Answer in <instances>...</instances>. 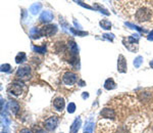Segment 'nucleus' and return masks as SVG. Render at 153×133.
Listing matches in <instances>:
<instances>
[{
  "instance_id": "obj_23",
  "label": "nucleus",
  "mask_w": 153,
  "mask_h": 133,
  "mask_svg": "<svg viewBox=\"0 0 153 133\" xmlns=\"http://www.w3.org/2000/svg\"><path fill=\"white\" fill-rule=\"evenodd\" d=\"M71 31L73 34H75V35H80V36H86L87 35V32H80V31H76L74 28H71Z\"/></svg>"
},
{
  "instance_id": "obj_28",
  "label": "nucleus",
  "mask_w": 153,
  "mask_h": 133,
  "mask_svg": "<svg viewBox=\"0 0 153 133\" xmlns=\"http://www.w3.org/2000/svg\"><path fill=\"white\" fill-rule=\"evenodd\" d=\"M147 39H148L149 41H153V30L151 31V33H150L149 35H148Z\"/></svg>"
},
{
  "instance_id": "obj_22",
  "label": "nucleus",
  "mask_w": 153,
  "mask_h": 133,
  "mask_svg": "<svg viewBox=\"0 0 153 133\" xmlns=\"http://www.w3.org/2000/svg\"><path fill=\"white\" fill-rule=\"evenodd\" d=\"M10 69H11V66L10 65H8V64H5V65H1V72H9L10 71Z\"/></svg>"
},
{
  "instance_id": "obj_27",
  "label": "nucleus",
  "mask_w": 153,
  "mask_h": 133,
  "mask_svg": "<svg viewBox=\"0 0 153 133\" xmlns=\"http://www.w3.org/2000/svg\"><path fill=\"white\" fill-rule=\"evenodd\" d=\"M76 3L78 4H80V5H82V6H84V7H87V8H92L91 6H89V5H87V4H83V2L82 1H76Z\"/></svg>"
},
{
  "instance_id": "obj_32",
  "label": "nucleus",
  "mask_w": 153,
  "mask_h": 133,
  "mask_svg": "<svg viewBox=\"0 0 153 133\" xmlns=\"http://www.w3.org/2000/svg\"><path fill=\"white\" fill-rule=\"evenodd\" d=\"M149 66H151V68L153 69V60H152V61H150V63H149Z\"/></svg>"
},
{
  "instance_id": "obj_4",
  "label": "nucleus",
  "mask_w": 153,
  "mask_h": 133,
  "mask_svg": "<svg viewBox=\"0 0 153 133\" xmlns=\"http://www.w3.org/2000/svg\"><path fill=\"white\" fill-rule=\"evenodd\" d=\"M76 80H78V76L73 72H66L62 76V82L68 86L74 85L76 82Z\"/></svg>"
},
{
  "instance_id": "obj_16",
  "label": "nucleus",
  "mask_w": 153,
  "mask_h": 133,
  "mask_svg": "<svg viewBox=\"0 0 153 133\" xmlns=\"http://www.w3.org/2000/svg\"><path fill=\"white\" fill-rule=\"evenodd\" d=\"M99 25L101 28L104 29V30H110L111 29V23L109 21H107V19H102L99 23Z\"/></svg>"
},
{
  "instance_id": "obj_29",
  "label": "nucleus",
  "mask_w": 153,
  "mask_h": 133,
  "mask_svg": "<svg viewBox=\"0 0 153 133\" xmlns=\"http://www.w3.org/2000/svg\"><path fill=\"white\" fill-rule=\"evenodd\" d=\"M19 133H32V131L29 129H27V128H25V129H22L21 131H19Z\"/></svg>"
},
{
  "instance_id": "obj_24",
  "label": "nucleus",
  "mask_w": 153,
  "mask_h": 133,
  "mask_svg": "<svg viewBox=\"0 0 153 133\" xmlns=\"http://www.w3.org/2000/svg\"><path fill=\"white\" fill-rule=\"evenodd\" d=\"M126 26L131 27V29H135V30H138V31H140V32H146V30H143V29H140L139 27L135 26V25H133V24H130V23H126Z\"/></svg>"
},
{
  "instance_id": "obj_1",
  "label": "nucleus",
  "mask_w": 153,
  "mask_h": 133,
  "mask_svg": "<svg viewBox=\"0 0 153 133\" xmlns=\"http://www.w3.org/2000/svg\"><path fill=\"white\" fill-rule=\"evenodd\" d=\"M135 18H136V19H137L138 22H140V23L150 21V19H151V18H152L151 9H149L146 6L140 7V8L137 9V11H136Z\"/></svg>"
},
{
  "instance_id": "obj_18",
  "label": "nucleus",
  "mask_w": 153,
  "mask_h": 133,
  "mask_svg": "<svg viewBox=\"0 0 153 133\" xmlns=\"http://www.w3.org/2000/svg\"><path fill=\"white\" fill-rule=\"evenodd\" d=\"M30 34H31V37L33 39H37L39 38V37L41 36V33H40V29H37V28H33L31 30V32H30Z\"/></svg>"
},
{
  "instance_id": "obj_14",
  "label": "nucleus",
  "mask_w": 153,
  "mask_h": 133,
  "mask_svg": "<svg viewBox=\"0 0 153 133\" xmlns=\"http://www.w3.org/2000/svg\"><path fill=\"white\" fill-rule=\"evenodd\" d=\"M115 87H117V84H115V82L113 81V79L109 78V79H107V80L105 81L104 88L106 90H112V89H114Z\"/></svg>"
},
{
  "instance_id": "obj_17",
  "label": "nucleus",
  "mask_w": 153,
  "mask_h": 133,
  "mask_svg": "<svg viewBox=\"0 0 153 133\" xmlns=\"http://www.w3.org/2000/svg\"><path fill=\"white\" fill-rule=\"evenodd\" d=\"M26 60H27V56H26V53L25 52H19V55L16 56V64L24 63Z\"/></svg>"
},
{
  "instance_id": "obj_12",
  "label": "nucleus",
  "mask_w": 153,
  "mask_h": 133,
  "mask_svg": "<svg viewBox=\"0 0 153 133\" xmlns=\"http://www.w3.org/2000/svg\"><path fill=\"white\" fill-rule=\"evenodd\" d=\"M68 50H70V52H71V55H78L79 48H78V45H76V43L75 42V41L68 40Z\"/></svg>"
},
{
  "instance_id": "obj_26",
  "label": "nucleus",
  "mask_w": 153,
  "mask_h": 133,
  "mask_svg": "<svg viewBox=\"0 0 153 133\" xmlns=\"http://www.w3.org/2000/svg\"><path fill=\"white\" fill-rule=\"evenodd\" d=\"M117 133H127V130H126L124 127H120Z\"/></svg>"
},
{
  "instance_id": "obj_20",
  "label": "nucleus",
  "mask_w": 153,
  "mask_h": 133,
  "mask_svg": "<svg viewBox=\"0 0 153 133\" xmlns=\"http://www.w3.org/2000/svg\"><path fill=\"white\" fill-rule=\"evenodd\" d=\"M142 63H143V58H142V56H137V58H135V61H134L135 68H140V66L142 65Z\"/></svg>"
},
{
  "instance_id": "obj_7",
  "label": "nucleus",
  "mask_w": 153,
  "mask_h": 133,
  "mask_svg": "<svg viewBox=\"0 0 153 133\" xmlns=\"http://www.w3.org/2000/svg\"><path fill=\"white\" fill-rule=\"evenodd\" d=\"M117 71L120 73H126L127 72V61L123 55H118L117 60Z\"/></svg>"
},
{
  "instance_id": "obj_13",
  "label": "nucleus",
  "mask_w": 153,
  "mask_h": 133,
  "mask_svg": "<svg viewBox=\"0 0 153 133\" xmlns=\"http://www.w3.org/2000/svg\"><path fill=\"white\" fill-rule=\"evenodd\" d=\"M9 105V110L11 111L12 114H18V112L19 111V105L18 102H16V100H10L8 103Z\"/></svg>"
},
{
  "instance_id": "obj_5",
  "label": "nucleus",
  "mask_w": 153,
  "mask_h": 133,
  "mask_svg": "<svg viewBox=\"0 0 153 133\" xmlns=\"http://www.w3.org/2000/svg\"><path fill=\"white\" fill-rule=\"evenodd\" d=\"M23 86L24 84L21 82H13L9 86L8 90H9V92H10V94H13V95H16V96H18V95H21L22 92H23Z\"/></svg>"
},
{
  "instance_id": "obj_2",
  "label": "nucleus",
  "mask_w": 153,
  "mask_h": 133,
  "mask_svg": "<svg viewBox=\"0 0 153 133\" xmlns=\"http://www.w3.org/2000/svg\"><path fill=\"white\" fill-rule=\"evenodd\" d=\"M16 76L19 80H23V81L29 80V79H31V76H32L31 68H30L29 66H21V68H19L18 71H16Z\"/></svg>"
},
{
  "instance_id": "obj_25",
  "label": "nucleus",
  "mask_w": 153,
  "mask_h": 133,
  "mask_svg": "<svg viewBox=\"0 0 153 133\" xmlns=\"http://www.w3.org/2000/svg\"><path fill=\"white\" fill-rule=\"evenodd\" d=\"M103 38L108 39V40L112 41L113 38H114V35H113V34H104V35H103Z\"/></svg>"
},
{
  "instance_id": "obj_31",
  "label": "nucleus",
  "mask_w": 153,
  "mask_h": 133,
  "mask_svg": "<svg viewBox=\"0 0 153 133\" xmlns=\"http://www.w3.org/2000/svg\"><path fill=\"white\" fill-rule=\"evenodd\" d=\"M79 84H80V86L82 87V86H85V85H86V83L84 82L83 80H80V81H79Z\"/></svg>"
},
{
  "instance_id": "obj_10",
  "label": "nucleus",
  "mask_w": 153,
  "mask_h": 133,
  "mask_svg": "<svg viewBox=\"0 0 153 133\" xmlns=\"http://www.w3.org/2000/svg\"><path fill=\"white\" fill-rule=\"evenodd\" d=\"M81 125H82V120H81L80 117H76L70 128V133H78V131L80 130Z\"/></svg>"
},
{
  "instance_id": "obj_33",
  "label": "nucleus",
  "mask_w": 153,
  "mask_h": 133,
  "mask_svg": "<svg viewBox=\"0 0 153 133\" xmlns=\"http://www.w3.org/2000/svg\"><path fill=\"white\" fill-rule=\"evenodd\" d=\"M84 133H90V132H88V131H85V132H84Z\"/></svg>"
},
{
  "instance_id": "obj_9",
  "label": "nucleus",
  "mask_w": 153,
  "mask_h": 133,
  "mask_svg": "<svg viewBox=\"0 0 153 133\" xmlns=\"http://www.w3.org/2000/svg\"><path fill=\"white\" fill-rule=\"evenodd\" d=\"M53 19V13L50 10H45L41 13L40 16V21L43 23H50Z\"/></svg>"
},
{
  "instance_id": "obj_30",
  "label": "nucleus",
  "mask_w": 153,
  "mask_h": 133,
  "mask_svg": "<svg viewBox=\"0 0 153 133\" xmlns=\"http://www.w3.org/2000/svg\"><path fill=\"white\" fill-rule=\"evenodd\" d=\"M82 97H83V98H88V97H89V94H88V92H83V94H82Z\"/></svg>"
},
{
  "instance_id": "obj_19",
  "label": "nucleus",
  "mask_w": 153,
  "mask_h": 133,
  "mask_svg": "<svg viewBox=\"0 0 153 133\" xmlns=\"http://www.w3.org/2000/svg\"><path fill=\"white\" fill-rule=\"evenodd\" d=\"M33 49H34V51L39 52V53H45L46 52V46L45 45H43V46H33Z\"/></svg>"
},
{
  "instance_id": "obj_6",
  "label": "nucleus",
  "mask_w": 153,
  "mask_h": 133,
  "mask_svg": "<svg viewBox=\"0 0 153 133\" xmlns=\"http://www.w3.org/2000/svg\"><path fill=\"white\" fill-rule=\"evenodd\" d=\"M57 124H58V118L55 117V116L48 118L45 121V123H44L45 128L48 131H53V130H55V128L57 127Z\"/></svg>"
},
{
  "instance_id": "obj_21",
  "label": "nucleus",
  "mask_w": 153,
  "mask_h": 133,
  "mask_svg": "<svg viewBox=\"0 0 153 133\" xmlns=\"http://www.w3.org/2000/svg\"><path fill=\"white\" fill-rule=\"evenodd\" d=\"M76 111V105L74 102H71L70 105H68V112L70 113V114H73V113H75Z\"/></svg>"
},
{
  "instance_id": "obj_8",
  "label": "nucleus",
  "mask_w": 153,
  "mask_h": 133,
  "mask_svg": "<svg viewBox=\"0 0 153 133\" xmlns=\"http://www.w3.org/2000/svg\"><path fill=\"white\" fill-rule=\"evenodd\" d=\"M65 102L62 97H56L55 99L53 100V107L54 109L58 112H61L63 109H65Z\"/></svg>"
},
{
  "instance_id": "obj_3",
  "label": "nucleus",
  "mask_w": 153,
  "mask_h": 133,
  "mask_svg": "<svg viewBox=\"0 0 153 133\" xmlns=\"http://www.w3.org/2000/svg\"><path fill=\"white\" fill-rule=\"evenodd\" d=\"M57 32V26L56 25H47V26H44L40 29L41 36H53L54 34H56Z\"/></svg>"
},
{
  "instance_id": "obj_15",
  "label": "nucleus",
  "mask_w": 153,
  "mask_h": 133,
  "mask_svg": "<svg viewBox=\"0 0 153 133\" xmlns=\"http://www.w3.org/2000/svg\"><path fill=\"white\" fill-rule=\"evenodd\" d=\"M41 7H42V5L40 3H34V4H32L31 7H30V11H31L33 14H37L41 10Z\"/></svg>"
},
{
  "instance_id": "obj_11",
  "label": "nucleus",
  "mask_w": 153,
  "mask_h": 133,
  "mask_svg": "<svg viewBox=\"0 0 153 133\" xmlns=\"http://www.w3.org/2000/svg\"><path fill=\"white\" fill-rule=\"evenodd\" d=\"M100 115L102 116L103 118H106V119H114L115 118V113L114 111L111 109H108V108H105L100 112Z\"/></svg>"
}]
</instances>
